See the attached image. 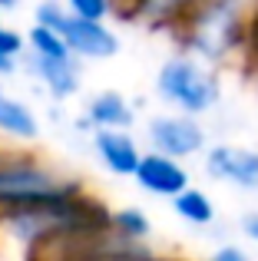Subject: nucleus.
<instances>
[{"label":"nucleus","mask_w":258,"mask_h":261,"mask_svg":"<svg viewBox=\"0 0 258 261\" xmlns=\"http://www.w3.org/2000/svg\"><path fill=\"white\" fill-rule=\"evenodd\" d=\"M252 17L255 4H239V0H212V4H189V13L182 20L175 43L182 53L202 60V63L215 66H242L248 46V33H252Z\"/></svg>","instance_id":"obj_1"},{"label":"nucleus","mask_w":258,"mask_h":261,"mask_svg":"<svg viewBox=\"0 0 258 261\" xmlns=\"http://www.w3.org/2000/svg\"><path fill=\"white\" fill-rule=\"evenodd\" d=\"M205 261H255V258L245 248H239V245H219Z\"/></svg>","instance_id":"obj_18"},{"label":"nucleus","mask_w":258,"mask_h":261,"mask_svg":"<svg viewBox=\"0 0 258 261\" xmlns=\"http://www.w3.org/2000/svg\"><path fill=\"white\" fill-rule=\"evenodd\" d=\"M63 7L86 23H110L113 20V4H106V0H66Z\"/></svg>","instance_id":"obj_15"},{"label":"nucleus","mask_w":258,"mask_h":261,"mask_svg":"<svg viewBox=\"0 0 258 261\" xmlns=\"http://www.w3.org/2000/svg\"><path fill=\"white\" fill-rule=\"evenodd\" d=\"M133 182L139 185L146 195L172 202L175 195H182V192L192 185V175H189L186 162H175V159H166V155H156V152H146V149H142V159L133 172Z\"/></svg>","instance_id":"obj_10"},{"label":"nucleus","mask_w":258,"mask_h":261,"mask_svg":"<svg viewBox=\"0 0 258 261\" xmlns=\"http://www.w3.org/2000/svg\"><path fill=\"white\" fill-rule=\"evenodd\" d=\"M17 70H20V60H13V57H4V53H0V80L13 76Z\"/></svg>","instance_id":"obj_19"},{"label":"nucleus","mask_w":258,"mask_h":261,"mask_svg":"<svg viewBox=\"0 0 258 261\" xmlns=\"http://www.w3.org/2000/svg\"><path fill=\"white\" fill-rule=\"evenodd\" d=\"M106 228H110L116 238H123V242L149 245V238H152V218H149L146 208H139V205H123V208L110 212Z\"/></svg>","instance_id":"obj_14"},{"label":"nucleus","mask_w":258,"mask_h":261,"mask_svg":"<svg viewBox=\"0 0 258 261\" xmlns=\"http://www.w3.org/2000/svg\"><path fill=\"white\" fill-rule=\"evenodd\" d=\"M242 70L258 80V4H255V17H252V33H248L245 57H242Z\"/></svg>","instance_id":"obj_16"},{"label":"nucleus","mask_w":258,"mask_h":261,"mask_svg":"<svg viewBox=\"0 0 258 261\" xmlns=\"http://www.w3.org/2000/svg\"><path fill=\"white\" fill-rule=\"evenodd\" d=\"M136 126V106L119 89H99L86 99L80 129L86 133H133Z\"/></svg>","instance_id":"obj_9"},{"label":"nucleus","mask_w":258,"mask_h":261,"mask_svg":"<svg viewBox=\"0 0 258 261\" xmlns=\"http://www.w3.org/2000/svg\"><path fill=\"white\" fill-rule=\"evenodd\" d=\"M60 212H0V261H43L57 242Z\"/></svg>","instance_id":"obj_5"},{"label":"nucleus","mask_w":258,"mask_h":261,"mask_svg":"<svg viewBox=\"0 0 258 261\" xmlns=\"http://www.w3.org/2000/svg\"><path fill=\"white\" fill-rule=\"evenodd\" d=\"M156 261H175V258H162V255H159V258H156Z\"/></svg>","instance_id":"obj_20"},{"label":"nucleus","mask_w":258,"mask_h":261,"mask_svg":"<svg viewBox=\"0 0 258 261\" xmlns=\"http://www.w3.org/2000/svg\"><path fill=\"white\" fill-rule=\"evenodd\" d=\"M205 149H209V133L202 126V119L169 113V109L146 119V152L186 162V159L202 155Z\"/></svg>","instance_id":"obj_6"},{"label":"nucleus","mask_w":258,"mask_h":261,"mask_svg":"<svg viewBox=\"0 0 258 261\" xmlns=\"http://www.w3.org/2000/svg\"><path fill=\"white\" fill-rule=\"evenodd\" d=\"M152 89L162 99V106H169V113L202 119L222 99V73L189 53L175 50L159 63Z\"/></svg>","instance_id":"obj_3"},{"label":"nucleus","mask_w":258,"mask_h":261,"mask_svg":"<svg viewBox=\"0 0 258 261\" xmlns=\"http://www.w3.org/2000/svg\"><path fill=\"white\" fill-rule=\"evenodd\" d=\"M0 136L10 142L40 139V116L33 113V106L27 99L7 93L4 80H0Z\"/></svg>","instance_id":"obj_12"},{"label":"nucleus","mask_w":258,"mask_h":261,"mask_svg":"<svg viewBox=\"0 0 258 261\" xmlns=\"http://www.w3.org/2000/svg\"><path fill=\"white\" fill-rule=\"evenodd\" d=\"M33 23L46 27L63 40V46L80 60V63H103L119 53V33L110 23H86V20L73 17L63 4L46 0V4L33 7Z\"/></svg>","instance_id":"obj_4"},{"label":"nucleus","mask_w":258,"mask_h":261,"mask_svg":"<svg viewBox=\"0 0 258 261\" xmlns=\"http://www.w3.org/2000/svg\"><path fill=\"white\" fill-rule=\"evenodd\" d=\"M239 231L252 248H258V208H248L239 215Z\"/></svg>","instance_id":"obj_17"},{"label":"nucleus","mask_w":258,"mask_h":261,"mask_svg":"<svg viewBox=\"0 0 258 261\" xmlns=\"http://www.w3.org/2000/svg\"><path fill=\"white\" fill-rule=\"evenodd\" d=\"M90 149L99 166L116 178H133L142 159V146L133 133H90Z\"/></svg>","instance_id":"obj_11"},{"label":"nucleus","mask_w":258,"mask_h":261,"mask_svg":"<svg viewBox=\"0 0 258 261\" xmlns=\"http://www.w3.org/2000/svg\"><path fill=\"white\" fill-rule=\"evenodd\" d=\"M86 195L83 178L43 162L30 152L0 155V212H43L80 202Z\"/></svg>","instance_id":"obj_2"},{"label":"nucleus","mask_w":258,"mask_h":261,"mask_svg":"<svg viewBox=\"0 0 258 261\" xmlns=\"http://www.w3.org/2000/svg\"><path fill=\"white\" fill-rule=\"evenodd\" d=\"M20 70H27L50 99L66 102L80 93L83 86V63L76 57H37V53H23L20 57Z\"/></svg>","instance_id":"obj_8"},{"label":"nucleus","mask_w":258,"mask_h":261,"mask_svg":"<svg viewBox=\"0 0 258 261\" xmlns=\"http://www.w3.org/2000/svg\"><path fill=\"white\" fill-rule=\"evenodd\" d=\"M172 212L179 222L192 225V228H212L215 218H219V208H215L212 195H209L205 189H199V185H189L182 195H175L172 202Z\"/></svg>","instance_id":"obj_13"},{"label":"nucleus","mask_w":258,"mask_h":261,"mask_svg":"<svg viewBox=\"0 0 258 261\" xmlns=\"http://www.w3.org/2000/svg\"><path fill=\"white\" fill-rule=\"evenodd\" d=\"M202 169L212 182L235 192H258V149L242 142H215L202 152Z\"/></svg>","instance_id":"obj_7"}]
</instances>
